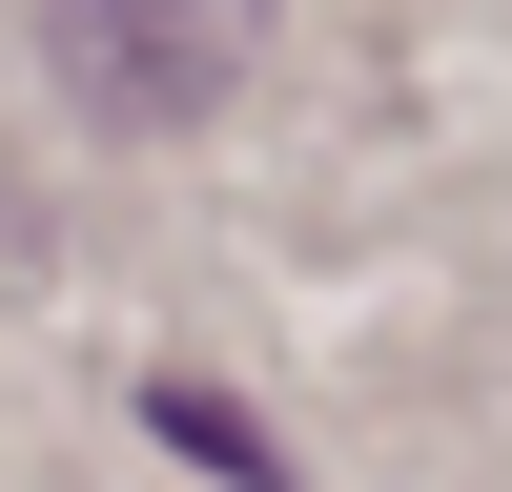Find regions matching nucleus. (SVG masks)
<instances>
[{"instance_id":"obj_2","label":"nucleus","mask_w":512,"mask_h":492,"mask_svg":"<svg viewBox=\"0 0 512 492\" xmlns=\"http://www.w3.org/2000/svg\"><path fill=\"white\" fill-rule=\"evenodd\" d=\"M144 431H164V451H185V472H226V492H287V451H267V431H246V410H226V390H144Z\"/></svg>"},{"instance_id":"obj_1","label":"nucleus","mask_w":512,"mask_h":492,"mask_svg":"<svg viewBox=\"0 0 512 492\" xmlns=\"http://www.w3.org/2000/svg\"><path fill=\"white\" fill-rule=\"evenodd\" d=\"M267 41V0H41V62L82 82L103 123H205Z\"/></svg>"}]
</instances>
